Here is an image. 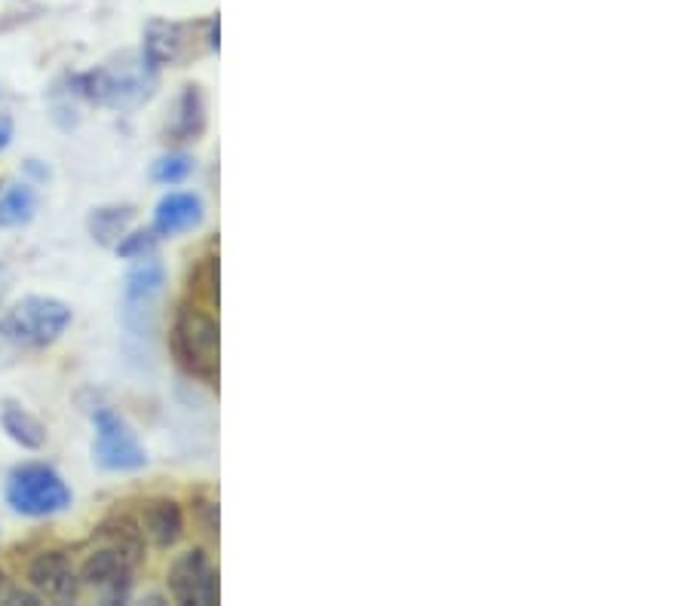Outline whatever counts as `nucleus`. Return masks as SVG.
<instances>
[{"label": "nucleus", "mask_w": 690, "mask_h": 606, "mask_svg": "<svg viewBox=\"0 0 690 606\" xmlns=\"http://www.w3.org/2000/svg\"><path fill=\"white\" fill-rule=\"evenodd\" d=\"M28 582L40 597H50L59 604H71L80 594V576L64 552H40L28 567Z\"/></svg>", "instance_id": "9"}, {"label": "nucleus", "mask_w": 690, "mask_h": 606, "mask_svg": "<svg viewBox=\"0 0 690 606\" xmlns=\"http://www.w3.org/2000/svg\"><path fill=\"white\" fill-rule=\"evenodd\" d=\"M136 564H139V557L127 555L117 545L99 548V552H92L83 560V567H80V585L99 588L104 594V600H120V597H127L129 576H132Z\"/></svg>", "instance_id": "8"}, {"label": "nucleus", "mask_w": 690, "mask_h": 606, "mask_svg": "<svg viewBox=\"0 0 690 606\" xmlns=\"http://www.w3.org/2000/svg\"><path fill=\"white\" fill-rule=\"evenodd\" d=\"M136 221V209L132 205H99L87 215V230L90 236L104 249H114L117 242L127 236Z\"/></svg>", "instance_id": "14"}, {"label": "nucleus", "mask_w": 690, "mask_h": 606, "mask_svg": "<svg viewBox=\"0 0 690 606\" xmlns=\"http://www.w3.org/2000/svg\"><path fill=\"white\" fill-rule=\"evenodd\" d=\"M139 527L153 545L169 548L184 536V512H181V505L176 499H167V496L151 499V503H144Z\"/></svg>", "instance_id": "12"}, {"label": "nucleus", "mask_w": 690, "mask_h": 606, "mask_svg": "<svg viewBox=\"0 0 690 606\" xmlns=\"http://www.w3.org/2000/svg\"><path fill=\"white\" fill-rule=\"evenodd\" d=\"M188 55V31L176 22H160L153 19L144 28V43H141V59L160 71L163 64H179Z\"/></svg>", "instance_id": "11"}, {"label": "nucleus", "mask_w": 690, "mask_h": 606, "mask_svg": "<svg viewBox=\"0 0 690 606\" xmlns=\"http://www.w3.org/2000/svg\"><path fill=\"white\" fill-rule=\"evenodd\" d=\"M80 99L96 101L114 111H136L157 92V71L141 59V52H120L111 62L90 74L71 77Z\"/></svg>", "instance_id": "1"}, {"label": "nucleus", "mask_w": 690, "mask_h": 606, "mask_svg": "<svg viewBox=\"0 0 690 606\" xmlns=\"http://www.w3.org/2000/svg\"><path fill=\"white\" fill-rule=\"evenodd\" d=\"M193 175V160L188 153H167L160 156L151 169V178L157 184H181Z\"/></svg>", "instance_id": "17"}, {"label": "nucleus", "mask_w": 690, "mask_h": 606, "mask_svg": "<svg viewBox=\"0 0 690 606\" xmlns=\"http://www.w3.org/2000/svg\"><path fill=\"white\" fill-rule=\"evenodd\" d=\"M96 426V442H92V459L104 472H139L148 466V454L136 438V432L129 430V423L111 407H99L92 414Z\"/></svg>", "instance_id": "6"}, {"label": "nucleus", "mask_w": 690, "mask_h": 606, "mask_svg": "<svg viewBox=\"0 0 690 606\" xmlns=\"http://www.w3.org/2000/svg\"><path fill=\"white\" fill-rule=\"evenodd\" d=\"M0 594H3V569H0Z\"/></svg>", "instance_id": "24"}, {"label": "nucleus", "mask_w": 690, "mask_h": 606, "mask_svg": "<svg viewBox=\"0 0 690 606\" xmlns=\"http://www.w3.org/2000/svg\"><path fill=\"white\" fill-rule=\"evenodd\" d=\"M7 604H28V606H38L40 604V594L38 592H10L7 594Z\"/></svg>", "instance_id": "20"}, {"label": "nucleus", "mask_w": 690, "mask_h": 606, "mask_svg": "<svg viewBox=\"0 0 690 606\" xmlns=\"http://www.w3.org/2000/svg\"><path fill=\"white\" fill-rule=\"evenodd\" d=\"M169 594L184 606L218 604V573L200 548L181 555L172 564V569H169Z\"/></svg>", "instance_id": "7"}, {"label": "nucleus", "mask_w": 690, "mask_h": 606, "mask_svg": "<svg viewBox=\"0 0 690 606\" xmlns=\"http://www.w3.org/2000/svg\"><path fill=\"white\" fill-rule=\"evenodd\" d=\"M157 242L160 236L151 230H129L123 240L117 242L114 249L120 257H127V261H139V257H148V254L157 252Z\"/></svg>", "instance_id": "18"}, {"label": "nucleus", "mask_w": 690, "mask_h": 606, "mask_svg": "<svg viewBox=\"0 0 690 606\" xmlns=\"http://www.w3.org/2000/svg\"><path fill=\"white\" fill-rule=\"evenodd\" d=\"M74 499L64 478L47 463H22L7 478V505L22 518H52Z\"/></svg>", "instance_id": "2"}, {"label": "nucleus", "mask_w": 690, "mask_h": 606, "mask_svg": "<svg viewBox=\"0 0 690 606\" xmlns=\"http://www.w3.org/2000/svg\"><path fill=\"white\" fill-rule=\"evenodd\" d=\"M206 129V99L200 87H184L179 99V117H176V127L172 135L179 141H193L203 135Z\"/></svg>", "instance_id": "16"}, {"label": "nucleus", "mask_w": 690, "mask_h": 606, "mask_svg": "<svg viewBox=\"0 0 690 606\" xmlns=\"http://www.w3.org/2000/svg\"><path fill=\"white\" fill-rule=\"evenodd\" d=\"M167 285V266L157 254L139 257L123 279V325L132 337H151L157 322V297Z\"/></svg>", "instance_id": "5"}, {"label": "nucleus", "mask_w": 690, "mask_h": 606, "mask_svg": "<svg viewBox=\"0 0 690 606\" xmlns=\"http://www.w3.org/2000/svg\"><path fill=\"white\" fill-rule=\"evenodd\" d=\"M10 139H13V120L10 117H0V151H7Z\"/></svg>", "instance_id": "23"}, {"label": "nucleus", "mask_w": 690, "mask_h": 606, "mask_svg": "<svg viewBox=\"0 0 690 606\" xmlns=\"http://www.w3.org/2000/svg\"><path fill=\"white\" fill-rule=\"evenodd\" d=\"M172 350L188 374L206 383H216L221 337H218V322L206 310L181 306L172 322Z\"/></svg>", "instance_id": "3"}, {"label": "nucleus", "mask_w": 690, "mask_h": 606, "mask_svg": "<svg viewBox=\"0 0 690 606\" xmlns=\"http://www.w3.org/2000/svg\"><path fill=\"white\" fill-rule=\"evenodd\" d=\"M0 426L22 451H40L47 444V426L19 402L0 404Z\"/></svg>", "instance_id": "13"}, {"label": "nucleus", "mask_w": 690, "mask_h": 606, "mask_svg": "<svg viewBox=\"0 0 690 606\" xmlns=\"http://www.w3.org/2000/svg\"><path fill=\"white\" fill-rule=\"evenodd\" d=\"M206 205L197 193L179 190V193H167L153 209V233L157 236H181L188 230H197L203 224Z\"/></svg>", "instance_id": "10"}, {"label": "nucleus", "mask_w": 690, "mask_h": 606, "mask_svg": "<svg viewBox=\"0 0 690 606\" xmlns=\"http://www.w3.org/2000/svg\"><path fill=\"white\" fill-rule=\"evenodd\" d=\"M10 289H13V270H10V266L0 261V303L7 301V294H10Z\"/></svg>", "instance_id": "22"}, {"label": "nucleus", "mask_w": 690, "mask_h": 606, "mask_svg": "<svg viewBox=\"0 0 690 606\" xmlns=\"http://www.w3.org/2000/svg\"><path fill=\"white\" fill-rule=\"evenodd\" d=\"M26 172L31 178H34V181H50V165H43L40 163V160H26Z\"/></svg>", "instance_id": "21"}, {"label": "nucleus", "mask_w": 690, "mask_h": 606, "mask_svg": "<svg viewBox=\"0 0 690 606\" xmlns=\"http://www.w3.org/2000/svg\"><path fill=\"white\" fill-rule=\"evenodd\" d=\"M19 353H22V343L10 334L7 322H0V371H10L19 362Z\"/></svg>", "instance_id": "19"}, {"label": "nucleus", "mask_w": 690, "mask_h": 606, "mask_svg": "<svg viewBox=\"0 0 690 606\" xmlns=\"http://www.w3.org/2000/svg\"><path fill=\"white\" fill-rule=\"evenodd\" d=\"M38 215V193L31 184H10L0 193V228H26Z\"/></svg>", "instance_id": "15"}, {"label": "nucleus", "mask_w": 690, "mask_h": 606, "mask_svg": "<svg viewBox=\"0 0 690 606\" xmlns=\"http://www.w3.org/2000/svg\"><path fill=\"white\" fill-rule=\"evenodd\" d=\"M7 329L22 346H52V343L62 337L64 331L71 329L74 313L71 306L59 297L50 294H28L10 310V316L3 319Z\"/></svg>", "instance_id": "4"}]
</instances>
